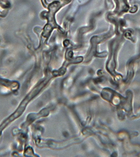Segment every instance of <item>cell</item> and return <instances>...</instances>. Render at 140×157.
Segmentation results:
<instances>
[{"instance_id":"cell-1","label":"cell","mask_w":140,"mask_h":157,"mask_svg":"<svg viewBox=\"0 0 140 157\" xmlns=\"http://www.w3.org/2000/svg\"><path fill=\"white\" fill-rule=\"evenodd\" d=\"M41 90L40 87H37L32 90L24 99L22 101L17 109L14 111L10 116L8 117L5 120H3L0 124V136L2 135V132L12 122L17 120L22 114L25 112L26 106L28 103Z\"/></svg>"}]
</instances>
